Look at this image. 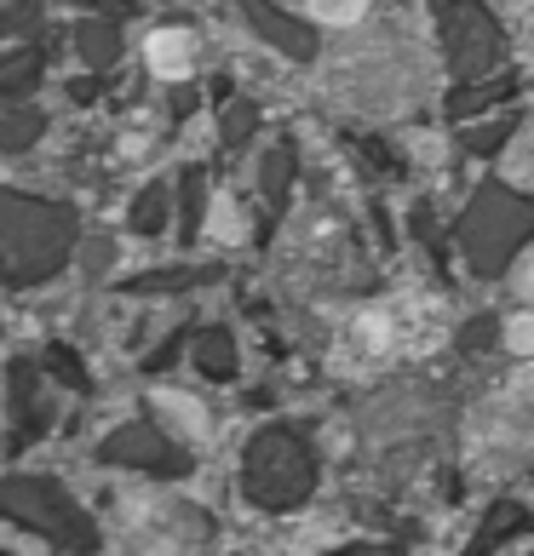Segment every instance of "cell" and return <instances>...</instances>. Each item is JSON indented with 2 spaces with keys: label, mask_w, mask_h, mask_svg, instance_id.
<instances>
[{
  "label": "cell",
  "mask_w": 534,
  "mask_h": 556,
  "mask_svg": "<svg viewBox=\"0 0 534 556\" xmlns=\"http://www.w3.org/2000/svg\"><path fill=\"white\" fill-rule=\"evenodd\" d=\"M150 64H156V70H184V40L156 35V47H150Z\"/></svg>",
  "instance_id": "1"
}]
</instances>
